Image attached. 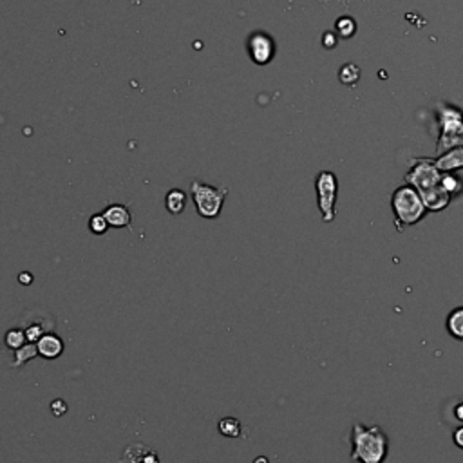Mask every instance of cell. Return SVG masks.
Segmentation results:
<instances>
[{
  "label": "cell",
  "mask_w": 463,
  "mask_h": 463,
  "mask_svg": "<svg viewBox=\"0 0 463 463\" xmlns=\"http://www.w3.org/2000/svg\"><path fill=\"white\" fill-rule=\"evenodd\" d=\"M389 453V438L378 425L355 423L351 429V460L359 463H384Z\"/></svg>",
  "instance_id": "6da1fadb"
},
{
  "label": "cell",
  "mask_w": 463,
  "mask_h": 463,
  "mask_svg": "<svg viewBox=\"0 0 463 463\" xmlns=\"http://www.w3.org/2000/svg\"><path fill=\"white\" fill-rule=\"evenodd\" d=\"M391 210L395 216L396 230H404L407 226L418 225L423 217L427 216V208L423 203L418 190L411 185H402L393 192Z\"/></svg>",
  "instance_id": "7a4b0ae2"
},
{
  "label": "cell",
  "mask_w": 463,
  "mask_h": 463,
  "mask_svg": "<svg viewBox=\"0 0 463 463\" xmlns=\"http://www.w3.org/2000/svg\"><path fill=\"white\" fill-rule=\"evenodd\" d=\"M440 120V138H438V154H444L455 147H463V113L453 105H438Z\"/></svg>",
  "instance_id": "3957f363"
},
{
  "label": "cell",
  "mask_w": 463,
  "mask_h": 463,
  "mask_svg": "<svg viewBox=\"0 0 463 463\" xmlns=\"http://www.w3.org/2000/svg\"><path fill=\"white\" fill-rule=\"evenodd\" d=\"M190 192H192L196 210L203 219H217L219 217L226 196H228L226 187H212V185L203 183L199 180H194L190 183Z\"/></svg>",
  "instance_id": "277c9868"
},
{
  "label": "cell",
  "mask_w": 463,
  "mask_h": 463,
  "mask_svg": "<svg viewBox=\"0 0 463 463\" xmlns=\"http://www.w3.org/2000/svg\"><path fill=\"white\" fill-rule=\"evenodd\" d=\"M441 174L444 172L438 171V166L434 165V159L422 157V159H416L409 168V172L405 174V183L414 187L423 198V196L431 194L432 190L440 189Z\"/></svg>",
  "instance_id": "5b68a950"
},
{
  "label": "cell",
  "mask_w": 463,
  "mask_h": 463,
  "mask_svg": "<svg viewBox=\"0 0 463 463\" xmlns=\"http://www.w3.org/2000/svg\"><path fill=\"white\" fill-rule=\"evenodd\" d=\"M315 190H317V205H319L322 221L324 223H331L337 216V212H335L338 194L337 175L329 171L319 172L317 180H315Z\"/></svg>",
  "instance_id": "8992f818"
},
{
  "label": "cell",
  "mask_w": 463,
  "mask_h": 463,
  "mask_svg": "<svg viewBox=\"0 0 463 463\" xmlns=\"http://www.w3.org/2000/svg\"><path fill=\"white\" fill-rule=\"evenodd\" d=\"M246 49L250 54V60L257 65H266L270 63L275 56V40L268 33L265 31H256L248 36L246 40Z\"/></svg>",
  "instance_id": "52a82bcc"
},
{
  "label": "cell",
  "mask_w": 463,
  "mask_h": 463,
  "mask_svg": "<svg viewBox=\"0 0 463 463\" xmlns=\"http://www.w3.org/2000/svg\"><path fill=\"white\" fill-rule=\"evenodd\" d=\"M36 347H38V355L47 360L58 359L63 353V350H65L62 337H58V335L53 331L45 333L44 337L36 342Z\"/></svg>",
  "instance_id": "ba28073f"
},
{
  "label": "cell",
  "mask_w": 463,
  "mask_h": 463,
  "mask_svg": "<svg viewBox=\"0 0 463 463\" xmlns=\"http://www.w3.org/2000/svg\"><path fill=\"white\" fill-rule=\"evenodd\" d=\"M107 219L109 226L113 228H129L131 226V210L125 207V205H120V203H114V205H109L102 212Z\"/></svg>",
  "instance_id": "9c48e42d"
},
{
  "label": "cell",
  "mask_w": 463,
  "mask_h": 463,
  "mask_svg": "<svg viewBox=\"0 0 463 463\" xmlns=\"http://www.w3.org/2000/svg\"><path fill=\"white\" fill-rule=\"evenodd\" d=\"M434 165L438 166L440 172H455L463 168V147H455V149L440 154V157L434 159Z\"/></svg>",
  "instance_id": "30bf717a"
},
{
  "label": "cell",
  "mask_w": 463,
  "mask_h": 463,
  "mask_svg": "<svg viewBox=\"0 0 463 463\" xmlns=\"http://www.w3.org/2000/svg\"><path fill=\"white\" fill-rule=\"evenodd\" d=\"M446 328L447 333H449L455 340L463 342V306L455 308V310L447 315Z\"/></svg>",
  "instance_id": "8fae6325"
},
{
  "label": "cell",
  "mask_w": 463,
  "mask_h": 463,
  "mask_svg": "<svg viewBox=\"0 0 463 463\" xmlns=\"http://www.w3.org/2000/svg\"><path fill=\"white\" fill-rule=\"evenodd\" d=\"M165 207L172 216H180L187 207V194L181 189H172L165 196Z\"/></svg>",
  "instance_id": "7c38bea8"
},
{
  "label": "cell",
  "mask_w": 463,
  "mask_h": 463,
  "mask_svg": "<svg viewBox=\"0 0 463 463\" xmlns=\"http://www.w3.org/2000/svg\"><path fill=\"white\" fill-rule=\"evenodd\" d=\"M38 355V347H36V342H27L24 344L20 350L15 351V360H13V368H20V366H26L29 360H33Z\"/></svg>",
  "instance_id": "4fadbf2b"
},
{
  "label": "cell",
  "mask_w": 463,
  "mask_h": 463,
  "mask_svg": "<svg viewBox=\"0 0 463 463\" xmlns=\"http://www.w3.org/2000/svg\"><path fill=\"white\" fill-rule=\"evenodd\" d=\"M441 187L449 194L450 198H456L463 192V180L460 175L453 174V172H444L441 174Z\"/></svg>",
  "instance_id": "5bb4252c"
},
{
  "label": "cell",
  "mask_w": 463,
  "mask_h": 463,
  "mask_svg": "<svg viewBox=\"0 0 463 463\" xmlns=\"http://www.w3.org/2000/svg\"><path fill=\"white\" fill-rule=\"evenodd\" d=\"M217 431L226 438H239V434H241V422L237 418H232V416L221 418L219 423H217Z\"/></svg>",
  "instance_id": "9a60e30c"
},
{
  "label": "cell",
  "mask_w": 463,
  "mask_h": 463,
  "mask_svg": "<svg viewBox=\"0 0 463 463\" xmlns=\"http://www.w3.org/2000/svg\"><path fill=\"white\" fill-rule=\"evenodd\" d=\"M338 78H340V81L344 86L355 87L360 80L359 65H355V63H346V65H342L340 72H338Z\"/></svg>",
  "instance_id": "2e32d148"
},
{
  "label": "cell",
  "mask_w": 463,
  "mask_h": 463,
  "mask_svg": "<svg viewBox=\"0 0 463 463\" xmlns=\"http://www.w3.org/2000/svg\"><path fill=\"white\" fill-rule=\"evenodd\" d=\"M4 342H6V346H8L9 350H13V351L20 350L24 344H27L26 331H24V328L8 329V333H6V337H4Z\"/></svg>",
  "instance_id": "e0dca14e"
},
{
  "label": "cell",
  "mask_w": 463,
  "mask_h": 463,
  "mask_svg": "<svg viewBox=\"0 0 463 463\" xmlns=\"http://www.w3.org/2000/svg\"><path fill=\"white\" fill-rule=\"evenodd\" d=\"M47 322H44V320H38V322H31L29 326H26L24 328V331H26V338L27 342H38L42 337H44L45 333L47 331Z\"/></svg>",
  "instance_id": "ac0fdd59"
},
{
  "label": "cell",
  "mask_w": 463,
  "mask_h": 463,
  "mask_svg": "<svg viewBox=\"0 0 463 463\" xmlns=\"http://www.w3.org/2000/svg\"><path fill=\"white\" fill-rule=\"evenodd\" d=\"M356 31V24L351 17H340L335 24V33L342 36V38H351Z\"/></svg>",
  "instance_id": "d6986e66"
},
{
  "label": "cell",
  "mask_w": 463,
  "mask_h": 463,
  "mask_svg": "<svg viewBox=\"0 0 463 463\" xmlns=\"http://www.w3.org/2000/svg\"><path fill=\"white\" fill-rule=\"evenodd\" d=\"M89 230L95 235H104L105 232H107L109 223H107V219H105L104 214H95V216H91Z\"/></svg>",
  "instance_id": "ffe728a7"
},
{
  "label": "cell",
  "mask_w": 463,
  "mask_h": 463,
  "mask_svg": "<svg viewBox=\"0 0 463 463\" xmlns=\"http://www.w3.org/2000/svg\"><path fill=\"white\" fill-rule=\"evenodd\" d=\"M134 463H159V458H157L156 450L147 447V449L143 450V455H140V458L134 460Z\"/></svg>",
  "instance_id": "44dd1931"
},
{
  "label": "cell",
  "mask_w": 463,
  "mask_h": 463,
  "mask_svg": "<svg viewBox=\"0 0 463 463\" xmlns=\"http://www.w3.org/2000/svg\"><path fill=\"white\" fill-rule=\"evenodd\" d=\"M51 411L54 413V416H62L63 413H68V404L63 400H54L51 404Z\"/></svg>",
  "instance_id": "7402d4cb"
},
{
  "label": "cell",
  "mask_w": 463,
  "mask_h": 463,
  "mask_svg": "<svg viewBox=\"0 0 463 463\" xmlns=\"http://www.w3.org/2000/svg\"><path fill=\"white\" fill-rule=\"evenodd\" d=\"M324 42V47H328V49H331V47H335L337 45V36L333 35V33H326L322 38Z\"/></svg>",
  "instance_id": "603a6c76"
},
{
  "label": "cell",
  "mask_w": 463,
  "mask_h": 463,
  "mask_svg": "<svg viewBox=\"0 0 463 463\" xmlns=\"http://www.w3.org/2000/svg\"><path fill=\"white\" fill-rule=\"evenodd\" d=\"M453 441L456 444V447L463 449V425H460V427L453 432Z\"/></svg>",
  "instance_id": "cb8c5ba5"
},
{
  "label": "cell",
  "mask_w": 463,
  "mask_h": 463,
  "mask_svg": "<svg viewBox=\"0 0 463 463\" xmlns=\"http://www.w3.org/2000/svg\"><path fill=\"white\" fill-rule=\"evenodd\" d=\"M18 281H20V284H24V286H29V284L33 283V275L31 274H20V275H18Z\"/></svg>",
  "instance_id": "d4e9b609"
},
{
  "label": "cell",
  "mask_w": 463,
  "mask_h": 463,
  "mask_svg": "<svg viewBox=\"0 0 463 463\" xmlns=\"http://www.w3.org/2000/svg\"><path fill=\"white\" fill-rule=\"evenodd\" d=\"M455 414H456V418L460 420V422H463V404H458L455 407Z\"/></svg>",
  "instance_id": "484cf974"
},
{
  "label": "cell",
  "mask_w": 463,
  "mask_h": 463,
  "mask_svg": "<svg viewBox=\"0 0 463 463\" xmlns=\"http://www.w3.org/2000/svg\"><path fill=\"white\" fill-rule=\"evenodd\" d=\"M253 463H268V460H266L265 456H259V458H257Z\"/></svg>",
  "instance_id": "4316f807"
}]
</instances>
